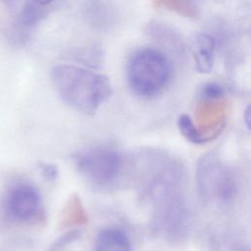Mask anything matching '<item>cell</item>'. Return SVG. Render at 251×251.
<instances>
[{
  "mask_svg": "<svg viewBox=\"0 0 251 251\" xmlns=\"http://www.w3.org/2000/svg\"><path fill=\"white\" fill-rule=\"evenodd\" d=\"M51 82L69 107L84 115H94L112 95L111 81L106 75L75 65L54 66Z\"/></svg>",
  "mask_w": 251,
  "mask_h": 251,
  "instance_id": "obj_1",
  "label": "cell"
},
{
  "mask_svg": "<svg viewBox=\"0 0 251 251\" xmlns=\"http://www.w3.org/2000/svg\"><path fill=\"white\" fill-rule=\"evenodd\" d=\"M171 77V62L155 48L138 49L127 61V82L138 96L150 98L160 94L168 86Z\"/></svg>",
  "mask_w": 251,
  "mask_h": 251,
  "instance_id": "obj_2",
  "label": "cell"
},
{
  "mask_svg": "<svg viewBox=\"0 0 251 251\" xmlns=\"http://www.w3.org/2000/svg\"><path fill=\"white\" fill-rule=\"evenodd\" d=\"M75 165L86 180L91 183L107 186L114 184L125 170V159L122 153L107 146H95L78 153Z\"/></svg>",
  "mask_w": 251,
  "mask_h": 251,
  "instance_id": "obj_3",
  "label": "cell"
},
{
  "mask_svg": "<svg viewBox=\"0 0 251 251\" xmlns=\"http://www.w3.org/2000/svg\"><path fill=\"white\" fill-rule=\"evenodd\" d=\"M198 179L205 196H213L224 202L232 199L237 191L234 173L212 154L206 155L201 160Z\"/></svg>",
  "mask_w": 251,
  "mask_h": 251,
  "instance_id": "obj_4",
  "label": "cell"
},
{
  "mask_svg": "<svg viewBox=\"0 0 251 251\" xmlns=\"http://www.w3.org/2000/svg\"><path fill=\"white\" fill-rule=\"evenodd\" d=\"M41 208L40 193L31 183L25 181L16 182L5 192L3 209L12 221L29 223L39 216Z\"/></svg>",
  "mask_w": 251,
  "mask_h": 251,
  "instance_id": "obj_5",
  "label": "cell"
},
{
  "mask_svg": "<svg viewBox=\"0 0 251 251\" xmlns=\"http://www.w3.org/2000/svg\"><path fill=\"white\" fill-rule=\"evenodd\" d=\"M215 39L208 33H198L192 42V53L196 70L201 74L212 71L215 58Z\"/></svg>",
  "mask_w": 251,
  "mask_h": 251,
  "instance_id": "obj_6",
  "label": "cell"
},
{
  "mask_svg": "<svg viewBox=\"0 0 251 251\" xmlns=\"http://www.w3.org/2000/svg\"><path fill=\"white\" fill-rule=\"evenodd\" d=\"M94 251H132L128 235L119 227L102 229L95 240Z\"/></svg>",
  "mask_w": 251,
  "mask_h": 251,
  "instance_id": "obj_7",
  "label": "cell"
},
{
  "mask_svg": "<svg viewBox=\"0 0 251 251\" xmlns=\"http://www.w3.org/2000/svg\"><path fill=\"white\" fill-rule=\"evenodd\" d=\"M177 126L180 133L190 142L194 144H202L207 142L210 138L203 135V133L196 127L191 118L186 115H180L177 119Z\"/></svg>",
  "mask_w": 251,
  "mask_h": 251,
  "instance_id": "obj_8",
  "label": "cell"
},
{
  "mask_svg": "<svg viewBox=\"0 0 251 251\" xmlns=\"http://www.w3.org/2000/svg\"><path fill=\"white\" fill-rule=\"evenodd\" d=\"M224 93H225V89L223 88V86L215 82L206 84L202 89V95L207 99L220 98L224 95Z\"/></svg>",
  "mask_w": 251,
  "mask_h": 251,
  "instance_id": "obj_9",
  "label": "cell"
},
{
  "mask_svg": "<svg viewBox=\"0 0 251 251\" xmlns=\"http://www.w3.org/2000/svg\"><path fill=\"white\" fill-rule=\"evenodd\" d=\"M40 171H41V175L43 176V177L48 180V181H52L55 180L58 177L59 172L58 169L55 165L53 164H40Z\"/></svg>",
  "mask_w": 251,
  "mask_h": 251,
  "instance_id": "obj_10",
  "label": "cell"
},
{
  "mask_svg": "<svg viewBox=\"0 0 251 251\" xmlns=\"http://www.w3.org/2000/svg\"><path fill=\"white\" fill-rule=\"evenodd\" d=\"M249 117H250V107L248 106L245 113H244V121H245L246 126H247L248 128H249V125H250V118Z\"/></svg>",
  "mask_w": 251,
  "mask_h": 251,
  "instance_id": "obj_11",
  "label": "cell"
},
{
  "mask_svg": "<svg viewBox=\"0 0 251 251\" xmlns=\"http://www.w3.org/2000/svg\"><path fill=\"white\" fill-rule=\"evenodd\" d=\"M54 0H32V2L38 6H45L48 5L49 3L53 2Z\"/></svg>",
  "mask_w": 251,
  "mask_h": 251,
  "instance_id": "obj_12",
  "label": "cell"
}]
</instances>
